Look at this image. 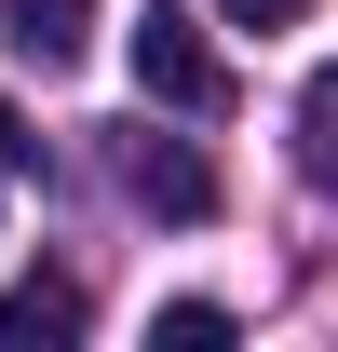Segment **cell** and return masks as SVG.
<instances>
[{
	"instance_id": "6da1fadb",
	"label": "cell",
	"mask_w": 338,
	"mask_h": 352,
	"mask_svg": "<svg viewBox=\"0 0 338 352\" xmlns=\"http://www.w3.org/2000/svg\"><path fill=\"white\" fill-rule=\"evenodd\" d=\"M135 95H163V109H230V68H216V41L176 14V0L135 14Z\"/></svg>"
},
{
	"instance_id": "277c9868",
	"label": "cell",
	"mask_w": 338,
	"mask_h": 352,
	"mask_svg": "<svg viewBox=\"0 0 338 352\" xmlns=\"http://www.w3.org/2000/svg\"><path fill=\"white\" fill-rule=\"evenodd\" d=\"M68 339H82V285L27 271V285L0 298V352H68Z\"/></svg>"
},
{
	"instance_id": "52a82bcc",
	"label": "cell",
	"mask_w": 338,
	"mask_h": 352,
	"mask_svg": "<svg viewBox=\"0 0 338 352\" xmlns=\"http://www.w3.org/2000/svg\"><path fill=\"white\" fill-rule=\"evenodd\" d=\"M216 14H230V28H297L311 0H216Z\"/></svg>"
},
{
	"instance_id": "5b68a950",
	"label": "cell",
	"mask_w": 338,
	"mask_h": 352,
	"mask_svg": "<svg viewBox=\"0 0 338 352\" xmlns=\"http://www.w3.org/2000/svg\"><path fill=\"white\" fill-rule=\"evenodd\" d=\"M297 163H311V190H338V54L311 68V95H297Z\"/></svg>"
},
{
	"instance_id": "8992f818",
	"label": "cell",
	"mask_w": 338,
	"mask_h": 352,
	"mask_svg": "<svg viewBox=\"0 0 338 352\" xmlns=\"http://www.w3.org/2000/svg\"><path fill=\"white\" fill-rule=\"evenodd\" d=\"M149 339H163V352H216L230 311H216V298H176V311H149Z\"/></svg>"
},
{
	"instance_id": "7a4b0ae2",
	"label": "cell",
	"mask_w": 338,
	"mask_h": 352,
	"mask_svg": "<svg viewBox=\"0 0 338 352\" xmlns=\"http://www.w3.org/2000/svg\"><path fill=\"white\" fill-rule=\"evenodd\" d=\"M0 41L54 82V68H82V54H95V0H0Z\"/></svg>"
},
{
	"instance_id": "ba28073f",
	"label": "cell",
	"mask_w": 338,
	"mask_h": 352,
	"mask_svg": "<svg viewBox=\"0 0 338 352\" xmlns=\"http://www.w3.org/2000/svg\"><path fill=\"white\" fill-rule=\"evenodd\" d=\"M0 163H27V122H14V109H0Z\"/></svg>"
},
{
	"instance_id": "3957f363",
	"label": "cell",
	"mask_w": 338,
	"mask_h": 352,
	"mask_svg": "<svg viewBox=\"0 0 338 352\" xmlns=\"http://www.w3.org/2000/svg\"><path fill=\"white\" fill-rule=\"evenodd\" d=\"M122 176H135V204H163V217H203V204H216L203 149H176V135H135V149H122Z\"/></svg>"
}]
</instances>
